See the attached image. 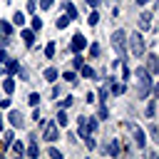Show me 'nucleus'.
I'll return each mask as SVG.
<instances>
[{
  "label": "nucleus",
  "mask_w": 159,
  "mask_h": 159,
  "mask_svg": "<svg viewBox=\"0 0 159 159\" xmlns=\"http://www.w3.org/2000/svg\"><path fill=\"white\" fill-rule=\"evenodd\" d=\"M70 22H72V20H70V15H67V17H57V22H55V27H57V30H65V27H67Z\"/></svg>",
  "instance_id": "nucleus-16"
},
{
  "label": "nucleus",
  "mask_w": 159,
  "mask_h": 159,
  "mask_svg": "<svg viewBox=\"0 0 159 159\" xmlns=\"http://www.w3.org/2000/svg\"><path fill=\"white\" fill-rule=\"evenodd\" d=\"M45 57H47V60L55 57V42H47V47H45Z\"/></svg>",
  "instance_id": "nucleus-22"
},
{
  "label": "nucleus",
  "mask_w": 159,
  "mask_h": 159,
  "mask_svg": "<svg viewBox=\"0 0 159 159\" xmlns=\"http://www.w3.org/2000/svg\"><path fill=\"white\" fill-rule=\"evenodd\" d=\"M70 104H72V97H65V99H62V109H65V107H70Z\"/></svg>",
  "instance_id": "nucleus-39"
},
{
  "label": "nucleus",
  "mask_w": 159,
  "mask_h": 159,
  "mask_svg": "<svg viewBox=\"0 0 159 159\" xmlns=\"http://www.w3.org/2000/svg\"><path fill=\"white\" fill-rule=\"evenodd\" d=\"M137 94H139V99H147V94H149V89H152V80H149V70H144V67H137Z\"/></svg>",
  "instance_id": "nucleus-1"
},
{
  "label": "nucleus",
  "mask_w": 159,
  "mask_h": 159,
  "mask_svg": "<svg viewBox=\"0 0 159 159\" xmlns=\"http://www.w3.org/2000/svg\"><path fill=\"white\" fill-rule=\"evenodd\" d=\"M0 32H2L5 37H10V35H12V27H10V25H7L5 20H0Z\"/></svg>",
  "instance_id": "nucleus-21"
},
{
  "label": "nucleus",
  "mask_w": 159,
  "mask_h": 159,
  "mask_svg": "<svg viewBox=\"0 0 159 159\" xmlns=\"http://www.w3.org/2000/svg\"><path fill=\"white\" fill-rule=\"evenodd\" d=\"M42 139H45V142H55V139H57V122H47V124H45Z\"/></svg>",
  "instance_id": "nucleus-7"
},
{
  "label": "nucleus",
  "mask_w": 159,
  "mask_h": 159,
  "mask_svg": "<svg viewBox=\"0 0 159 159\" xmlns=\"http://www.w3.org/2000/svg\"><path fill=\"white\" fill-rule=\"evenodd\" d=\"M32 30H35V32L42 30V20H40V17H32Z\"/></svg>",
  "instance_id": "nucleus-30"
},
{
  "label": "nucleus",
  "mask_w": 159,
  "mask_h": 159,
  "mask_svg": "<svg viewBox=\"0 0 159 159\" xmlns=\"http://www.w3.org/2000/svg\"><path fill=\"white\" fill-rule=\"evenodd\" d=\"M107 82H109V84H112V92H114V94H117V97H119V94H122V92H124V89H127V87H124V84H122V82H112V80H107Z\"/></svg>",
  "instance_id": "nucleus-15"
},
{
  "label": "nucleus",
  "mask_w": 159,
  "mask_h": 159,
  "mask_svg": "<svg viewBox=\"0 0 159 159\" xmlns=\"http://www.w3.org/2000/svg\"><path fill=\"white\" fill-rule=\"evenodd\" d=\"M124 129H129V132H132V139H134V144H137L139 149H144V147H147V139H144V129H139L134 122H124Z\"/></svg>",
  "instance_id": "nucleus-4"
},
{
  "label": "nucleus",
  "mask_w": 159,
  "mask_h": 159,
  "mask_svg": "<svg viewBox=\"0 0 159 159\" xmlns=\"http://www.w3.org/2000/svg\"><path fill=\"white\" fill-rule=\"evenodd\" d=\"M87 22H89V25H97V22H99V12H92V15H89V20H87Z\"/></svg>",
  "instance_id": "nucleus-34"
},
{
  "label": "nucleus",
  "mask_w": 159,
  "mask_h": 159,
  "mask_svg": "<svg viewBox=\"0 0 159 159\" xmlns=\"http://www.w3.org/2000/svg\"><path fill=\"white\" fill-rule=\"evenodd\" d=\"M7 119H10V124H12V127H22V114H20L17 109H12Z\"/></svg>",
  "instance_id": "nucleus-11"
},
{
  "label": "nucleus",
  "mask_w": 159,
  "mask_h": 159,
  "mask_svg": "<svg viewBox=\"0 0 159 159\" xmlns=\"http://www.w3.org/2000/svg\"><path fill=\"white\" fill-rule=\"evenodd\" d=\"M84 144H87V149H97V142L92 139V134H89V137H84Z\"/></svg>",
  "instance_id": "nucleus-29"
},
{
  "label": "nucleus",
  "mask_w": 159,
  "mask_h": 159,
  "mask_svg": "<svg viewBox=\"0 0 159 159\" xmlns=\"http://www.w3.org/2000/svg\"><path fill=\"white\" fill-rule=\"evenodd\" d=\"M65 10H67L70 20H77V10H75V5H72V2H65Z\"/></svg>",
  "instance_id": "nucleus-19"
},
{
  "label": "nucleus",
  "mask_w": 159,
  "mask_h": 159,
  "mask_svg": "<svg viewBox=\"0 0 159 159\" xmlns=\"http://www.w3.org/2000/svg\"><path fill=\"white\" fill-rule=\"evenodd\" d=\"M0 62H7V55H5V50H0Z\"/></svg>",
  "instance_id": "nucleus-41"
},
{
  "label": "nucleus",
  "mask_w": 159,
  "mask_h": 159,
  "mask_svg": "<svg viewBox=\"0 0 159 159\" xmlns=\"http://www.w3.org/2000/svg\"><path fill=\"white\" fill-rule=\"evenodd\" d=\"M10 147H12V152H15V154H20V157L25 154V147H22L20 142H15V139H12V144H10Z\"/></svg>",
  "instance_id": "nucleus-23"
},
{
  "label": "nucleus",
  "mask_w": 159,
  "mask_h": 159,
  "mask_svg": "<svg viewBox=\"0 0 159 159\" xmlns=\"http://www.w3.org/2000/svg\"><path fill=\"white\" fill-rule=\"evenodd\" d=\"M12 22H15V25H22V22H25V15H22V12L17 10V12L12 15Z\"/></svg>",
  "instance_id": "nucleus-25"
},
{
  "label": "nucleus",
  "mask_w": 159,
  "mask_h": 159,
  "mask_svg": "<svg viewBox=\"0 0 159 159\" xmlns=\"http://www.w3.org/2000/svg\"><path fill=\"white\" fill-rule=\"evenodd\" d=\"M154 97H157V99H159V82H157V84H154Z\"/></svg>",
  "instance_id": "nucleus-43"
},
{
  "label": "nucleus",
  "mask_w": 159,
  "mask_h": 159,
  "mask_svg": "<svg viewBox=\"0 0 159 159\" xmlns=\"http://www.w3.org/2000/svg\"><path fill=\"white\" fill-rule=\"evenodd\" d=\"M147 70H149V75H159V57L154 52L147 55Z\"/></svg>",
  "instance_id": "nucleus-8"
},
{
  "label": "nucleus",
  "mask_w": 159,
  "mask_h": 159,
  "mask_svg": "<svg viewBox=\"0 0 159 159\" xmlns=\"http://www.w3.org/2000/svg\"><path fill=\"white\" fill-rule=\"evenodd\" d=\"M152 27V12H142L139 15V30L144 32V30H149Z\"/></svg>",
  "instance_id": "nucleus-9"
},
{
  "label": "nucleus",
  "mask_w": 159,
  "mask_h": 159,
  "mask_svg": "<svg viewBox=\"0 0 159 159\" xmlns=\"http://www.w3.org/2000/svg\"><path fill=\"white\" fill-rule=\"evenodd\" d=\"M27 10H35V0H27Z\"/></svg>",
  "instance_id": "nucleus-42"
},
{
  "label": "nucleus",
  "mask_w": 159,
  "mask_h": 159,
  "mask_svg": "<svg viewBox=\"0 0 159 159\" xmlns=\"http://www.w3.org/2000/svg\"><path fill=\"white\" fill-rule=\"evenodd\" d=\"M99 52H102V47H99V45L94 42V45L89 47V55H92V57H99Z\"/></svg>",
  "instance_id": "nucleus-27"
},
{
  "label": "nucleus",
  "mask_w": 159,
  "mask_h": 159,
  "mask_svg": "<svg viewBox=\"0 0 159 159\" xmlns=\"http://www.w3.org/2000/svg\"><path fill=\"white\" fill-rule=\"evenodd\" d=\"M72 65H75V67H82V57H80V55H77V57H75V60H72Z\"/></svg>",
  "instance_id": "nucleus-36"
},
{
  "label": "nucleus",
  "mask_w": 159,
  "mask_h": 159,
  "mask_svg": "<svg viewBox=\"0 0 159 159\" xmlns=\"http://www.w3.org/2000/svg\"><path fill=\"white\" fill-rule=\"evenodd\" d=\"M99 119H107V107H104V102H99Z\"/></svg>",
  "instance_id": "nucleus-31"
},
{
  "label": "nucleus",
  "mask_w": 159,
  "mask_h": 159,
  "mask_svg": "<svg viewBox=\"0 0 159 159\" xmlns=\"http://www.w3.org/2000/svg\"><path fill=\"white\" fill-rule=\"evenodd\" d=\"M12 139H15V134H12V132H5V139H2V142H5V147H10V144H12Z\"/></svg>",
  "instance_id": "nucleus-33"
},
{
  "label": "nucleus",
  "mask_w": 159,
  "mask_h": 159,
  "mask_svg": "<svg viewBox=\"0 0 159 159\" xmlns=\"http://www.w3.org/2000/svg\"><path fill=\"white\" fill-rule=\"evenodd\" d=\"M107 154H112V157L119 154V139H112V142L107 144Z\"/></svg>",
  "instance_id": "nucleus-13"
},
{
  "label": "nucleus",
  "mask_w": 159,
  "mask_h": 159,
  "mask_svg": "<svg viewBox=\"0 0 159 159\" xmlns=\"http://www.w3.org/2000/svg\"><path fill=\"white\" fill-rule=\"evenodd\" d=\"M112 45H114V50L119 52V60L124 62V45H127V35H124V30H114V32H112Z\"/></svg>",
  "instance_id": "nucleus-5"
},
{
  "label": "nucleus",
  "mask_w": 159,
  "mask_h": 159,
  "mask_svg": "<svg viewBox=\"0 0 159 159\" xmlns=\"http://www.w3.org/2000/svg\"><path fill=\"white\" fill-rule=\"evenodd\" d=\"M65 80L67 82H75V72H65Z\"/></svg>",
  "instance_id": "nucleus-37"
},
{
  "label": "nucleus",
  "mask_w": 159,
  "mask_h": 159,
  "mask_svg": "<svg viewBox=\"0 0 159 159\" xmlns=\"http://www.w3.org/2000/svg\"><path fill=\"white\" fill-rule=\"evenodd\" d=\"M149 134H152V137L159 142V127H157V124H152V127H149Z\"/></svg>",
  "instance_id": "nucleus-32"
},
{
  "label": "nucleus",
  "mask_w": 159,
  "mask_h": 159,
  "mask_svg": "<svg viewBox=\"0 0 159 159\" xmlns=\"http://www.w3.org/2000/svg\"><path fill=\"white\" fill-rule=\"evenodd\" d=\"M27 102H30L32 107H37V104H40V94H37V92H32V94L27 97Z\"/></svg>",
  "instance_id": "nucleus-26"
},
{
  "label": "nucleus",
  "mask_w": 159,
  "mask_h": 159,
  "mask_svg": "<svg viewBox=\"0 0 159 159\" xmlns=\"http://www.w3.org/2000/svg\"><path fill=\"white\" fill-rule=\"evenodd\" d=\"M147 2H152V0H137V5H147Z\"/></svg>",
  "instance_id": "nucleus-45"
},
{
  "label": "nucleus",
  "mask_w": 159,
  "mask_h": 159,
  "mask_svg": "<svg viewBox=\"0 0 159 159\" xmlns=\"http://www.w3.org/2000/svg\"><path fill=\"white\" fill-rule=\"evenodd\" d=\"M127 42H129V50H132V55H134V57H142V55L147 52V45H144V37L139 35V30H137V32H132Z\"/></svg>",
  "instance_id": "nucleus-3"
},
{
  "label": "nucleus",
  "mask_w": 159,
  "mask_h": 159,
  "mask_svg": "<svg viewBox=\"0 0 159 159\" xmlns=\"http://www.w3.org/2000/svg\"><path fill=\"white\" fill-rule=\"evenodd\" d=\"M84 47H87V37H84L82 32H77V35L72 37V42H70V50H72V52H82Z\"/></svg>",
  "instance_id": "nucleus-6"
},
{
  "label": "nucleus",
  "mask_w": 159,
  "mask_h": 159,
  "mask_svg": "<svg viewBox=\"0 0 159 159\" xmlns=\"http://www.w3.org/2000/svg\"><path fill=\"white\" fill-rule=\"evenodd\" d=\"M5 70H7L10 75H12V72H20V65H17V60H10V57H7V67H5Z\"/></svg>",
  "instance_id": "nucleus-17"
},
{
  "label": "nucleus",
  "mask_w": 159,
  "mask_h": 159,
  "mask_svg": "<svg viewBox=\"0 0 159 159\" xmlns=\"http://www.w3.org/2000/svg\"><path fill=\"white\" fill-rule=\"evenodd\" d=\"M87 2H89L92 7H97V5H99V0H87Z\"/></svg>",
  "instance_id": "nucleus-44"
},
{
  "label": "nucleus",
  "mask_w": 159,
  "mask_h": 159,
  "mask_svg": "<svg viewBox=\"0 0 159 159\" xmlns=\"http://www.w3.org/2000/svg\"><path fill=\"white\" fill-rule=\"evenodd\" d=\"M2 89H5V94H12V89H15V82H12V77H7V80L2 82Z\"/></svg>",
  "instance_id": "nucleus-18"
},
{
  "label": "nucleus",
  "mask_w": 159,
  "mask_h": 159,
  "mask_svg": "<svg viewBox=\"0 0 159 159\" xmlns=\"http://www.w3.org/2000/svg\"><path fill=\"white\" fill-rule=\"evenodd\" d=\"M47 154H50V157H55V159H62V152H60V149H55V147H52Z\"/></svg>",
  "instance_id": "nucleus-35"
},
{
  "label": "nucleus",
  "mask_w": 159,
  "mask_h": 159,
  "mask_svg": "<svg viewBox=\"0 0 159 159\" xmlns=\"http://www.w3.org/2000/svg\"><path fill=\"white\" fill-rule=\"evenodd\" d=\"M22 40H25L27 47H32L35 45V30H22Z\"/></svg>",
  "instance_id": "nucleus-12"
},
{
  "label": "nucleus",
  "mask_w": 159,
  "mask_h": 159,
  "mask_svg": "<svg viewBox=\"0 0 159 159\" xmlns=\"http://www.w3.org/2000/svg\"><path fill=\"white\" fill-rule=\"evenodd\" d=\"M0 129H2V114H0Z\"/></svg>",
  "instance_id": "nucleus-46"
},
{
  "label": "nucleus",
  "mask_w": 159,
  "mask_h": 159,
  "mask_svg": "<svg viewBox=\"0 0 159 159\" xmlns=\"http://www.w3.org/2000/svg\"><path fill=\"white\" fill-rule=\"evenodd\" d=\"M57 77H60V72H57L55 67H47V70H45V80H47V82H55Z\"/></svg>",
  "instance_id": "nucleus-14"
},
{
  "label": "nucleus",
  "mask_w": 159,
  "mask_h": 159,
  "mask_svg": "<svg viewBox=\"0 0 159 159\" xmlns=\"http://www.w3.org/2000/svg\"><path fill=\"white\" fill-rule=\"evenodd\" d=\"M80 70H82V77H89V80L94 77V70H92V67H87V65H82Z\"/></svg>",
  "instance_id": "nucleus-24"
},
{
  "label": "nucleus",
  "mask_w": 159,
  "mask_h": 159,
  "mask_svg": "<svg viewBox=\"0 0 159 159\" xmlns=\"http://www.w3.org/2000/svg\"><path fill=\"white\" fill-rule=\"evenodd\" d=\"M97 127H99V122H97V119H92V117H80V119H77V134H80V139H84V137L94 134V132H97Z\"/></svg>",
  "instance_id": "nucleus-2"
},
{
  "label": "nucleus",
  "mask_w": 159,
  "mask_h": 159,
  "mask_svg": "<svg viewBox=\"0 0 159 159\" xmlns=\"http://www.w3.org/2000/svg\"><path fill=\"white\" fill-rule=\"evenodd\" d=\"M40 5H42V7L47 10V7H52V0H40Z\"/></svg>",
  "instance_id": "nucleus-40"
},
{
  "label": "nucleus",
  "mask_w": 159,
  "mask_h": 159,
  "mask_svg": "<svg viewBox=\"0 0 159 159\" xmlns=\"http://www.w3.org/2000/svg\"><path fill=\"white\" fill-rule=\"evenodd\" d=\"M104 97H107V87H102V89H99V102H104Z\"/></svg>",
  "instance_id": "nucleus-38"
},
{
  "label": "nucleus",
  "mask_w": 159,
  "mask_h": 159,
  "mask_svg": "<svg viewBox=\"0 0 159 159\" xmlns=\"http://www.w3.org/2000/svg\"><path fill=\"white\" fill-rule=\"evenodd\" d=\"M27 157H40V147H37V137H30V147H27Z\"/></svg>",
  "instance_id": "nucleus-10"
},
{
  "label": "nucleus",
  "mask_w": 159,
  "mask_h": 159,
  "mask_svg": "<svg viewBox=\"0 0 159 159\" xmlns=\"http://www.w3.org/2000/svg\"><path fill=\"white\" fill-rule=\"evenodd\" d=\"M55 122H57L60 127H67V114H65V109H60V112H57V119H55Z\"/></svg>",
  "instance_id": "nucleus-20"
},
{
  "label": "nucleus",
  "mask_w": 159,
  "mask_h": 159,
  "mask_svg": "<svg viewBox=\"0 0 159 159\" xmlns=\"http://www.w3.org/2000/svg\"><path fill=\"white\" fill-rule=\"evenodd\" d=\"M154 114H157V104L149 102V104H147V117H154Z\"/></svg>",
  "instance_id": "nucleus-28"
}]
</instances>
